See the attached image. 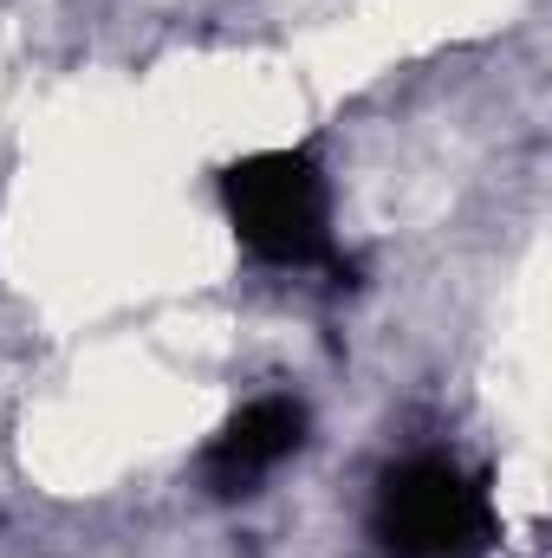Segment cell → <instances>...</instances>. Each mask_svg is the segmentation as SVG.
Listing matches in <instances>:
<instances>
[{"label": "cell", "mask_w": 552, "mask_h": 558, "mask_svg": "<svg viewBox=\"0 0 552 558\" xmlns=\"http://www.w3.org/2000/svg\"><path fill=\"white\" fill-rule=\"evenodd\" d=\"M371 539L384 546V558H481L494 546L488 481L435 448L404 454L377 481Z\"/></svg>", "instance_id": "cell-2"}, {"label": "cell", "mask_w": 552, "mask_h": 558, "mask_svg": "<svg viewBox=\"0 0 552 558\" xmlns=\"http://www.w3.org/2000/svg\"><path fill=\"white\" fill-rule=\"evenodd\" d=\"M299 448H305V403L299 397H254L241 416H228V428L208 441L202 481H208V494L241 500L267 474H279Z\"/></svg>", "instance_id": "cell-3"}, {"label": "cell", "mask_w": 552, "mask_h": 558, "mask_svg": "<svg viewBox=\"0 0 552 558\" xmlns=\"http://www.w3.org/2000/svg\"><path fill=\"white\" fill-rule=\"evenodd\" d=\"M235 241L279 274H351L332 234V182L312 149H261L221 175Z\"/></svg>", "instance_id": "cell-1"}]
</instances>
